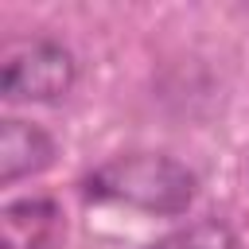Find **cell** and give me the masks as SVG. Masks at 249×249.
Masks as SVG:
<instances>
[{
  "label": "cell",
  "instance_id": "3957f363",
  "mask_svg": "<svg viewBox=\"0 0 249 249\" xmlns=\"http://www.w3.org/2000/svg\"><path fill=\"white\" fill-rule=\"evenodd\" d=\"M66 237V218L51 198H19L0 214L4 249H58Z\"/></svg>",
  "mask_w": 249,
  "mask_h": 249
},
{
  "label": "cell",
  "instance_id": "6da1fadb",
  "mask_svg": "<svg viewBox=\"0 0 249 249\" xmlns=\"http://www.w3.org/2000/svg\"><path fill=\"white\" fill-rule=\"evenodd\" d=\"M86 198L132 206L148 214H183L195 198V175L160 152H128L113 156L82 179Z\"/></svg>",
  "mask_w": 249,
  "mask_h": 249
},
{
  "label": "cell",
  "instance_id": "5b68a950",
  "mask_svg": "<svg viewBox=\"0 0 249 249\" xmlns=\"http://www.w3.org/2000/svg\"><path fill=\"white\" fill-rule=\"evenodd\" d=\"M144 249H233V233L226 222L202 218V222H191V226H183V230H175V233H167Z\"/></svg>",
  "mask_w": 249,
  "mask_h": 249
},
{
  "label": "cell",
  "instance_id": "7a4b0ae2",
  "mask_svg": "<svg viewBox=\"0 0 249 249\" xmlns=\"http://www.w3.org/2000/svg\"><path fill=\"white\" fill-rule=\"evenodd\" d=\"M74 86V58L54 39H23L4 51L0 89L12 101H54Z\"/></svg>",
  "mask_w": 249,
  "mask_h": 249
},
{
  "label": "cell",
  "instance_id": "277c9868",
  "mask_svg": "<svg viewBox=\"0 0 249 249\" xmlns=\"http://www.w3.org/2000/svg\"><path fill=\"white\" fill-rule=\"evenodd\" d=\"M54 160V140L27 121H4L0 124V183H16L23 175L43 171Z\"/></svg>",
  "mask_w": 249,
  "mask_h": 249
}]
</instances>
